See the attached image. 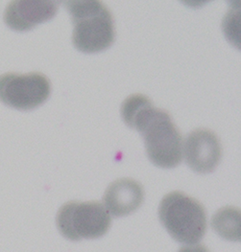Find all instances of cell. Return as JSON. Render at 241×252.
Here are the masks:
<instances>
[{"instance_id": "cell-1", "label": "cell", "mask_w": 241, "mask_h": 252, "mask_svg": "<svg viewBox=\"0 0 241 252\" xmlns=\"http://www.w3.org/2000/svg\"><path fill=\"white\" fill-rule=\"evenodd\" d=\"M121 115L127 126L142 135L151 162L165 169L181 163L183 138L168 112L155 108L146 96L134 94L123 102Z\"/></svg>"}, {"instance_id": "cell-2", "label": "cell", "mask_w": 241, "mask_h": 252, "mask_svg": "<svg viewBox=\"0 0 241 252\" xmlns=\"http://www.w3.org/2000/svg\"><path fill=\"white\" fill-rule=\"evenodd\" d=\"M73 22L72 43L84 53L109 48L114 41V22L109 9L100 1H67Z\"/></svg>"}, {"instance_id": "cell-3", "label": "cell", "mask_w": 241, "mask_h": 252, "mask_svg": "<svg viewBox=\"0 0 241 252\" xmlns=\"http://www.w3.org/2000/svg\"><path fill=\"white\" fill-rule=\"evenodd\" d=\"M159 218L170 236L186 246L198 244L207 230L204 206L179 191L171 192L162 199Z\"/></svg>"}, {"instance_id": "cell-4", "label": "cell", "mask_w": 241, "mask_h": 252, "mask_svg": "<svg viewBox=\"0 0 241 252\" xmlns=\"http://www.w3.org/2000/svg\"><path fill=\"white\" fill-rule=\"evenodd\" d=\"M56 223L61 234L70 241L92 240L108 232L111 216L101 202L69 201L59 209Z\"/></svg>"}, {"instance_id": "cell-5", "label": "cell", "mask_w": 241, "mask_h": 252, "mask_svg": "<svg viewBox=\"0 0 241 252\" xmlns=\"http://www.w3.org/2000/svg\"><path fill=\"white\" fill-rule=\"evenodd\" d=\"M51 94V84L42 73H6L0 76V101L19 110L41 106Z\"/></svg>"}, {"instance_id": "cell-6", "label": "cell", "mask_w": 241, "mask_h": 252, "mask_svg": "<svg viewBox=\"0 0 241 252\" xmlns=\"http://www.w3.org/2000/svg\"><path fill=\"white\" fill-rule=\"evenodd\" d=\"M183 149L186 164L198 174L213 172L221 160V144L209 129L198 128L190 132Z\"/></svg>"}, {"instance_id": "cell-7", "label": "cell", "mask_w": 241, "mask_h": 252, "mask_svg": "<svg viewBox=\"0 0 241 252\" xmlns=\"http://www.w3.org/2000/svg\"><path fill=\"white\" fill-rule=\"evenodd\" d=\"M58 8L57 1H12L5 10L4 21L12 30L26 32L54 18Z\"/></svg>"}, {"instance_id": "cell-8", "label": "cell", "mask_w": 241, "mask_h": 252, "mask_svg": "<svg viewBox=\"0 0 241 252\" xmlns=\"http://www.w3.org/2000/svg\"><path fill=\"white\" fill-rule=\"evenodd\" d=\"M143 199L144 190L140 183L131 179H121L110 184L102 204L111 216L125 217L138 210Z\"/></svg>"}, {"instance_id": "cell-9", "label": "cell", "mask_w": 241, "mask_h": 252, "mask_svg": "<svg viewBox=\"0 0 241 252\" xmlns=\"http://www.w3.org/2000/svg\"><path fill=\"white\" fill-rule=\"evenodd\" d=\"M213 230L232 242H240L241 239V211L235 207H224L219 209L211 220Z\"/></svg>"}, {"instance_id": "cell-10", "label": "cell", "mask_w": 241, "mask_h": 252, "mask_svg": "<svg viewBox=\"0 0 241 252\" xmlns=\"http://www.w3.org/2000/svg\"><path fill=\"white\" fill-rule=\"evenodd\" d=\"M179 252H209L203 245H189L180 249Z\"/></svg>"}]
</instances>
